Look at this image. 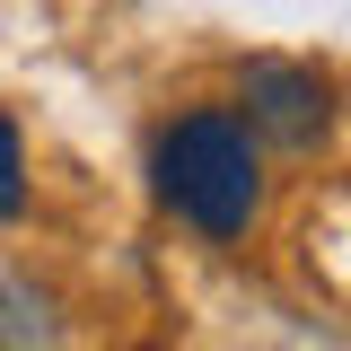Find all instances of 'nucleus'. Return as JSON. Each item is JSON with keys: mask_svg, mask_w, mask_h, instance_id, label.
<instances>
[{"mask_svg": "<svg viewBox=\"0 0 351 351\" xmlns=\"http://www.w3.org/2000/svg\"><path fill=\"white\" fill-rule=\"evenodd\" d=\"M149 176H158V202H167L184 228L202 237H246L263 211V158H255V132L219 106H193L158 132L149 149Z\"/></svg>", "mask_w": 351, "mask_h": 351, "instance_id": "nucleus-1", "label": "nucleus"}, {"mask_svg": "<svg viewBox=\"0 0 351 351\" xmlns=\"http://www.w3.org/2000/svg\"><path fill=\"white\" fill-rule=\"evenodd\" d=\"M237 97H246V132L281 141V149H316L325 123H334V88L316 71H299V62H246Z\"/></svg>", "mask_w": 351, "mask_h": 351, "instance_id": "nucleus-2", "label": "nucleus"}, {"mask_svg": "<svg viewBox=\"0 0 351 351\" xmlns=\"http://www.w3.org/2000/svg\"><path fill=\"white\" fill-rule=\"evenodd\" d=\"M0 351H53V316L27 281H9L0 272Z\"/></svg>", "mask_w": 351, "mask_h": 351, "instance_id": "nucleus-3", "label": "nucleus"}, {"mask_svg": "<svg viewBox=\"0 0 351 351\" xmlns=\"http://www.w3.org/2000/svg\"><path fill=\"white\" fill-rule=\"evenodd\" d=\"M27 211V149H18V123L0 114V219Z\"/></svg>", "mask_w": 351, "mask_h": 351, "instance_id": "nucleus-4", "label": "nucleus"}]
</instances>
